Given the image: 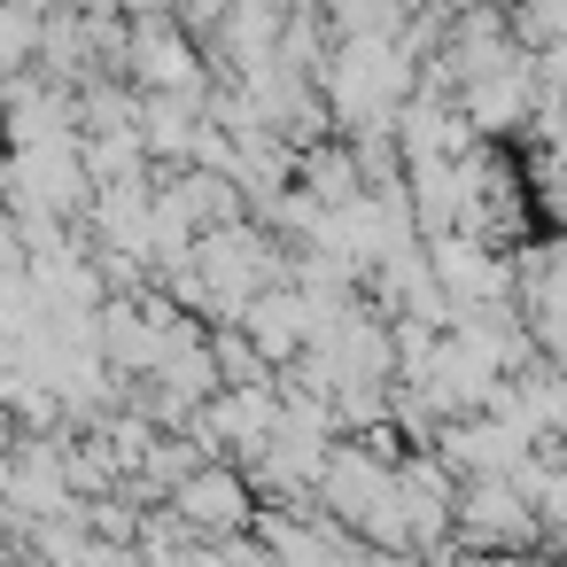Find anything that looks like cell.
<instances>
[{
  "mask_svg": "<svg viewBox=\"0 0 567 567\" xmlns=\"http://www.w3.org/2000/svg\"><path fill=\"white\" fill-rule=\"evenodd\" d=\"M451 102H458V117H466V133H474V141L528 133V125H536V55L520 48V55H505V63L474 71L466 86H451Z\"/></svg>",
  "mask_w": 567,
  "mask_h": 567,
  "instance_id": "6da1fadb",
  "label": "cell"
},
{
  "mask_svg": "<svg viewBox=\"0 0 567 567\" xmlns=\"http://www.w3.org/2000/svg\"><path fill=\"white\" fill-rule=\"evenodd\" d=\"M125 79L133 94H210V63L195 55V32H179L172 17L125 24Z\"/></svg>",
  "mask_w": 567,
  "mask_h": 567,
  "instance_id": "7a4b0ae2",
  "label": "cell"
},
{
  "mask_svg": "<svg viewBox=\"0 0 567 567\" xmlns=\"http://www.w3.org/2000/svg\"><path fill=\"white\" fill-rule=\"evenodd\" d=\"M172 497H179V513H187V520H203V528H234V520L249 513V497H241V474H234V466H195Z\"/></svg>",
  "mask_w": 567,
  "mask_h": 567,
  "instance_id": "3957f363",
  "label": "cell"
},
{
  "mask_svg": "<svg viewBox=\"0 0 567 567\" xmlns=\"http://www.w3.org/2000/svg\"><path fill=\"white\" fill-rule=\"evenodd\" d=\"M24 9H32V17H40V9H55V0H24Z\"/></svg>",
  "mask_w": 567,
  "mask_h": 567,
  "instance_id": "277c9868",
  "label": "cell"
}]
</instances>
